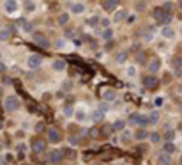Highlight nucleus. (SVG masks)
Wrapping results in <instances>:
<instances>
[{
  "label": "nucleus",
  "instance_id": "obj_1",
  "mask_svg": "<svg viewBox=\"0 0 182 165\" xmlns=\"http://www.w3.org/2000/svg\"><path fill=\"white\" fill-rule=\"evenodd\" d=\"M127 124H131V126L134 128H143L149 124V117L143 116V114H138V112H134V114H131L129 116V119H127Z\"/></svg>",
  "mask_w": 182,
  "mask_h": 165
},
{
  "label": "nucleus",
  "instance_id": "obj_2",
  "mask_svg": "<svg viewBox=\"0 0 182 165\" xmlns=\"http://www.w3.org/2000/svg\"><path fill=\"white\" fill-rule=\"evenodd\" d=\"M20 107H21V101L18 99V96H6V99H4V108L7 110V112H16V110H20Z\"/></svg>",
  "mask_w": 182,
  "mask_h": 165
},
{
  "label": "nucleus",
  "instance_id": "obj_3",
  "mask_svg": "<svg viewBox=\"0 0 182 165\" xmlns=\"http://www.w3.org/2000/svg\"><path fill=\"white\" fill-rule=\"evenodd\" d=\"M62 158H64V154H62L60 149H53V151L46 153V162L48 163H60Z\"/></svg>",
  "mask_w": 182,
  "mask_h": 165
},
{
  "label": "nucleus",
  "instance_id": "obj_4",
  "mask_svg": "<svg viewBox=\"0 0 182 165\" xmlns=\"http://www.w3.org/2000/svg\"><path fill=\"white\" fill-rule=\"evenodd\" d=\"M152 18H154L156 22L163 23V25H166V23L170 22V16H166V11L163 9V7H157V9H154V11H152Z\"/></svg>",
  "mask_w": 182,
  "mask_h": 165
},
{
  "label": "nucleus",
  "instance_id": "obj_5",
  "mask_svg": "<svg viewBox=\"0 0 182 165\" xmlns=\"http://www.w3.org/2000/svg\"><path fill=\"white\" fill-rule=\"evenodd\" d=\"M46 138H48V142L51 144H58L62 140V133L57 130V128H48L46 130Z\"/></svg>",
  "mask_w": 182,
  "mask_h": 165
},
{
  "label": "nucleus",
  "instance_id": "obj_6",
  "mask_svg": "<svg viewBox=\"0 0 182 165\" xmlns=\"http://www.w3.org/2000/svg\"><path fill=\"white\" fill-rule=\"evenodd\" d=\"M43 64V59L39 57V55H28L27 59V68L28 69H39Z\"/></svg>",
  "mask_w": 182,
  "mask_h": 165
},
{
  "label": "nucleus",
  "instance_id": "obj_7",
  "mask_svg": "<svg viewBox=\"0 0 182 165\" xmlns=\"http://www.w3.org/2000/svg\"><path fill=\"white\" fill-rule=\"evenodd\" d=\"M4 11L7 14H16L20 11V4H18V0H6V4H4Z\"/></svg>",
  "mask_w": 182,
  "mask_h": 165
},
{
  "label": "nucleus",
  "instance_id": "obj_8",
  "mask_svg": "<svg viewBox=\"0 0 182 165\" xmlns=\"http://www.w3.org/2000/svg\"><path fill=\"white\" fill-rule=\"evenodd\" d=\"M143 85H145V89H149V91H154V89L159 85V80H157L154 75H149V77L143 78Z\"/></svg>",
  "mask_w": 182,
  "mask_h": 165
},
{
  "label": "nucleus",
  "instance_id": "obj_9",
  "mask_svg": "<svg viewBox=\"0 0 182 165\" xmlns=\"http://www.w3.org/2000/svg\"><path fill=\"white\" fill-rule=\"evenodd\" d=\"M161 64H163V62H161L159 57H154V59L149 62V68H147V69H149V75H156V73L161 69Z\"/></svg>",
  "mask_w": 182,
  "mask_h": 165
},
{
  "label": "nucleus",
  "instance_id": "obj_10",
  "mask_svg": "<svg viewBox=\"0 0 182 165\" xmlns=\"http://www.w3.org/2000/svg\"><path fill=\"white\" fill-rule=\"evenodd\" d=\"M66 68H67V62L64 61V59H53V61H51V69H53V71L62 73Z\"/></svg>",
  "mask_w": 182,
  "mask_h": 165
},
{
  "label": "nucleus",
  "instance_id": "obj_11",
  "mask_svg": "<svg viewBox=\"0 0 182 165\" xmlns=\"http://www.w3.org/2000/svg\"><path fill=\"white\" fill-rule=\"evenodd\" d=\"M34 43L39 44L41 48H50V41L46 39L44 34H34Z\"/></svg>",
  "mask_w": 182,
  "mask_h": 165
},
{
  "label": "nucleus",
  "instance_id": "obj_12",
  "mask_svg": "<svg viewBox=\"0 0 182 165\" xmlns=\"http://www.w3.org/2000/svg\"><path fill=\"white\" fill-rule=\"evenodd\" d=\"M44 149H46V142H44L43 138H34L32 140V151L34 153H44Z\"/></svg>",
  "mask_w": 182,
  "mask_h": 165
},
{
  "label": "nucleus",
  "instance_id": "obj_13",
  "mask_svg": "<svg viewBox=\"0 0 182 165\" xmlns=\"http://www.w3.org/2000/svg\"><path fill=\"white\" fill-rule=\"evenodd\" d=\"M103 99H105L106 103H113L117 99V91L115 89H106L105 92H103Z\"/></svg>",
  "mask_w": 182,
  "mask_h": 165
},
{
  "label": "nucleus",
  "instance_id": "obj_14",
  "mask_svg": "<svg viewBox=\"0 0 182 165\" xmlns=\"http://www.w3.org/2000/svg\"><path fill=\"white\" fill-rule=\"evenodd\" d=\"M161 38L163 39H173L175 38V30H173L170 25H165V27L161 28Z\"/></svg>",
  "mask_w": 182,
  "mask_h": 165
},
{
  "label": "nucleus",
  "instance_id": "obj_15",
  "mask_svg": "<svg viewBox=\"0 0 182 165\" xmlns=\"http://www.w3.org/2000/svg\"><path fill=\"white\" fill-rule=\"evenodd\" d=\"M133 137L136 138L138 142H142V140H145V138H149V132H147L145 128H136V132H134Z\"/></svg>",
  "mask_w": 182,
  "mask_h": 165
},
{
  "label": "nucleus",
  "instance_id": "obj_16",
  "mask_svg": "<svg viewBox=\"0 0 182 165\" xmlns=\"http://www.w3.org/2000/svg\"><path fill=\"white\" fill-rule=\"evenodd\" d=\"M127 18V11L126 9H119V11H115V14H113V23H120L124 22Z\"/></svg>",
  "mask_w": 182,
  "mask_h": 165
},
{
  "label": "nucleus",
  "instance_id": "obj_17",
  "mask_svg": "<svg viewBox=\"0 0 182 165\" xmlns=\"http://www.w3.org/2000/svg\"><path fill=\"white\" fill-rule=\"evenodd\" d=\"M156 163L157 165H171V156L166 153H161L157 156V160H156Z\"/></svg>",
  "mask_w": 182,
  "mask_h": 165
},
{
  "label": "nucleus",
  "instance_id": "obj_18",
  "mask_svg": "<svg viewBox=\"0 0 182 165\" xmlns=\"http://www.w3.org/2000/svg\"><path fill=\"white\" fill-rule=\"evenodd\" d=\"M23 9H25V12L32 14V12H35V9H37V4H35L34 0H25V4H23Z\"/></svg>",
  "mask_w": 182,
  "mask_h": 165
},
{
  "label": "nucleus",
  "instance_id": "obj_19",
  "mask_svg": "<svg viewBox=\"0 0 182 165\" xmlns=\"http://www.w3.org/2000/svg\"><path fill=\"white\" fill-rule=\"evenodd\" d=\"M124 73H126L127 78H136V77H138V68L134 66V64H129V66L126 68V71H124Z\"/></svg>",
  "mask_w": 182,
  "mask_h": 165
},
{
  "label": "nucleus",
  "instance_id": "obj_20",
  "mask_svg": "<svg viewBox=\"0 0 182 165\" xmlns=\"http://www.w3.org/2000/svg\"><path fill=\"white\" fill-rule=\"evenodd\" d=\"M85 9H87V7H85V4H82V2H76V4H72L71 6V12L72 14H83Z\"/></svg>",
  "mask_w": 182,
  "mask_h": 165
},
{
  "label": "nucleus",
  "instance_id": "obj_21",
  "mask_svg": "<svg viewBox=\"0 0 182 165\" xmlns=\"http://www.w3.org/2000/svg\"><path fill=\"white\" fill-rule=\"evenodd\" d=\"M171 69H173L175 73L182 71V59L180 57H173V59H171Z\"/></svg>",
  "mask_w": 182,
  "mask_h": 165
},
{
  "label": "nucleus",
  "instance_id": "obj_22",
  "mask_svg": "<svg viewBox=\"0 0 182 165\" xmlns=\"http://www.w3.org/2000/svg\"><path fill=\"white\" fill-rule=\"evenodd\" d=\"M117 6H119V0H105V2H103L105 11H115Z\"/></svg>",
  "mask_w": 182,
  "mask_h": 165
},
{
  "label": "nucleus",
  "instance_id": "obj_23",
  "mask_svg": "<svg viewBox=\"0 0 182 165\" xmlns=\"http://www.w3.org/2000/svg\"><path fill=\"white\" fill-rule=\"evenodd\" d=\"M175 151H177L175 144H173V142H166V140H165V144H163V153H166V154H170V156H171Z\"/></svg>",
  "mask_w": 182,
  "mask_h": 165
},
{
  "label": "nucleus",
  "instance_id": "obj_24",
  "mask_svg": "<svg viewBox=\"0 0 182 165\" xmlns=\"http://www.w3.org/2000/svg\"><path fill=\"white\" fill-rule=\"evenodd\" d=\"M74 117H76V121H85L87 119V108L83 107V108H78V110H74Z\"/></svg>",
  "mask_w": 182,
  "mask_h": 165
},
{
  "label": "nucleus",
  "instance_id": "obj_25",
  "mask_svg": "<svg viewBox=\"0 0 182 165\" xmlns=\"http://www.w3.org/2000/svg\"><path fill=\"white\" fill-rule=\"evenodd\" d=\"M69 12H60V14H58V18H57V22H58V25H62V27H64V25H67V23H69Z\"/></svg>",
  "mask_w": 182,
  "mask_h": 165
},
{
  "label": "nucleus",
  "instance_id": "obj_26",
  "mask_svg": "<svg viewBox=\"0 0 182 165\" xmlns=\"http://www.w3.org/2000/svg\"><path fill=\"white\" fill-rule=\"evenodd\" d=\"M147 117H149V124H157L159 122V112L157 110H152Z\"/></svg>",
  "mask_w": 182,
  "mask_h": 165
},
{
  "label": "nucleus",
  "instance_id": "obj_27",
  "mask_svg": "<svg viewBox=\"0 0 182 165\" xmlns=\"http://www.w3.org/2000/svg\"><path fill=\"white\" fill-rule=\"evenodd\" d=\"M149 140L152 144H159L161 142V135H159V132H152V133H149Z\"/></svg>",
  "mask_w": 182,
  "mask_h": 165
},
{
  "label": "nucleus",
  "instance_id": "obj_28",
  "mask_svg": "<svg viewBox=\"0 0 182 165\" xmlns=\"http://www.w3.org/2000/svg\"><path fill=\"white\" fill-rule=\"evenodd\" d=\"M175 135H177L175 130H171L170 128V130H166V133H165V140L166 142H173V140H175Z\"/></svg>",
  "mask_w": 182,
  "mask_h": 165
},
{
  "label": "nucleus",
  "instance_id": "obj_29",
  "mask_svg": "<svg viewBox=\"0 0 182 165\" xmlns=\"http://www.w3.org/2000/svg\"><path fill=\"white\" fill-rule=\"evenodd\" d=\"M127 122L126 121H122V119H117L115 122H113V128H115L117 132H124V128H126Z\"/></svg>",
  "mask_w": 182,
  "mask_h": 165
},
{
  "label": "nucleus",
  "instance_id": "obj_30",
  "mask_svg": "<svg viewBox=\"0 0 182 165\" xmlns=\"http://www.w3.org/2000/svg\"><path fill=\"white\" fill-rule=\"evenodd\" d=\"M11 38V30L9 28H0V41H7Z\"/></svg>",
  "mask_w": 182,
  "mask_h": 165
},
{
  "label": "nucleus",
  "instance_id": "obj_31",
  "mask_svg": "<svg viewBox=\"0 0 182 165\" xmlns=\"http://www.w3.org/2000/svg\"><path fill=\"white\" fill-rule=\"evenodd\" d=\"M103 39H105V41H111V39H113V30H111V28H105V30H103Z\"/></svg>",
  "mask_w": 182,
  "mask_h": 165
},
{
  "label": "nucleus",
  "instance_id": "obj_32",
  "mask_svg": "<svg viewBox=\"0 0 182 165\" xmlns=\"http://www.w3.org/2000/svg\"><path fill=\"white\" fill-rule=\"evenodd\" d=\"M62 114H64V117H74V108L72 107H64Z\"/></svg>",
  "mask_w": 182,
  "mask_h": 165
},
{
  "label": "nucleus",
  "instance_id": "obj_33",
  "mask_svg": "<svg viewBox=\"0 0 182 165\" xmlns=\"http://www.w3.org/2000/svg\"><path fill=\"white\" fill-rule=\"evenodd\" d=\"M103 117H105V112H101L99 108L92 114V119H94V121H103Z\"/></svg>",
  "mask_w": 182,
  "mask_h": 165
},
{
  "label": "nucleus",
  "instance_id": "obj_34",
  "mask_svg": "<svg viewBox=\"0 0 182 165\" xmlns=\"http://www.w3.org/2000/svg\"><path fill=\"white\" fill-rule=\"evenodd\" d=\"M126 61H127V52H120V53L117 55V62L119 64H124Z\"/></svg>",
  "mask_w": 182,
  "mask_h": 165
},
{
  "label": "nucleus",
  "instance_id": "obj_35",
  "mask_svg": "<svg viewBox=\"0 0 182 165\" xmlns=\"http://www.w3.org/2000/svg\"><path fill=\"white\" fill-rule=\"evenodd\" d=\"M87 23H88V27H96V25L99 23V18H96V16H94V18H90Z\"/></svg>",
  "mask_w": 182,
  "mask_h": 165
},
{
  "label": "nucleus",
  "instance_id": "obj_36",
  "mask_svg": "<svg viewBox=\"0 0 182 165\" xmlns=\"http://www.w3.org/2000/svg\"><path fill=\"white\" fill-rule=\"evenodd\" d=\"M53 46H55V48H64V46H66V41H64V39H58V41L53 43Z\"/></svg>",
  "mask_w": 182,
  "mask_h": 165
},
{
  "label": "nucleus",
  "instance_id": "obj_37",
  "mask_svg": "<svg viewBox=\"0 0 182 165\" xmlns=\"http://www.w3.org/2000/svg\"><path fill=\"white\" fill-rule=\"evenodd\" d=\"M99 23H101V25H103L105 28H110V20H108V18H103Z\"/></svg>",
  "mask_w": 182,
  "mask_h": 165
},
{
  "label": "nucleus",
  "instance_id": "obj_38",
  "mask_svg": "<svg viewBox=\"0 0 182 165\" xmlns=\"http://www.w3.org/2000/svg\"><path fill=\"white\" fill-rule=\"evenodd\" d=\"M163 9H165L166 12H170L171 9H173V4H171V2H165V7H163Z\"/></svg>",
  "mask_w": 182,
  "mask_h": 165
},
{
  "label": "nucleus",
  "instance_id": "obj_39",
  "mask_svg": "<svg viewBox=\"0 0 182 165\" xmlns=\"http://www.w3.org/2000/svg\"><path fill=\"white\" fill-rule=\"evenodd\" d=\"M99 110H101V112H105V114H106V112H108V103H106V101H103V103L99 105Z\"/></svg>",
  "mask_w": 182,
  "mask_h": 165
},
{
  "label": "nucleus",
  "instance_id": "obj_40",
  "mask_svg": "<svg viewBox=\"0 0 182 165\" xmlns=\"http://www.w3.org/2000/svg\"><path fill=\"white\" fill-rule=\"evenodd\" d=\"M143 39H145V41H152V39H154V34L145 32V34H143Z\"/></svg>",
  "mask_w": 182,
  "mask_h": 165
},
{
  "label": "nucleus",
  "instance_id": "obj_41",
  "mask_svg": "<svg viewBox=\"0 0 182 165\" xmlns=\"http://www.w3.org/2000/svg\"><path fill=\"white\" fill-rule=\"evenodd\" d=\"M23 30L25 32H32V25L30 23H23Z\"/></svg>",
  "mask_w": 182,
  "mask_h": 165
},
{
  "label": "nucleus",
  "instance_id": "obj_42",
  "mask_svg": "<svg viewBox=\"0 0 182 165\" xmlns=\"http://www.w3.org/2000/svg\"><path fill=\"white\" fill-rule=\"evenodd\" d=\"M44 130V126H43V122H37V124H35V132L37 133H41Z\"/></svg>",
  "mask_w": 182,
  "mask_h": 165
},
{
  "label": "nucleus",
  "instance_id": "obj_43",
  "mask_svg": "<svg viewBox=\"0 0 182 165\" xmlns=\"http://www.w3.org/2000/svg\"><path fill=\"white\" fill-rule=\"evenodd\" d=\"M136 9H140V11L145 9V2H138V4H136Z\"/></svg>",
  "mask_w": 182,
  "mask_h": 165
},
{
  "label": "nucleus",
  "instance_id": "obj_44",
  "mask_svg": "<svg viewBox=\"0 0 182 165\" xmlns=\"http://www.w3.org/2000/svg\"><path fill=\"white\" fill-rule=\"evenodd\" d=\"M4 71H6V66H4V64L0 62V73H4Z\"/></svg>",
  "mask_w": 182,
  "mask_h": 165
},
{
  "label": "nucleus",
  "instance_id": "obj_45",
  "mask_svg": "<svg viewBox=\"0 0 182 165\" xmlns=\"http://www.w3.org/2000/svg\"><path fill=\"white\" fill-rule=\"evenodd\" d=\"M179 7H180V11H182V0H179Z\"/></svg>",
  "mask_w": 182,
  "mask_h": 165
},
{
  "label": "nucleus",
  "instance_id": "obj_46",
  "mask_svg": "<svg viewBox=\"0 0 182 165\" xmlns=\"http://www.w3.org/2000/svg\"><path fill=\"white\" fill-rule=\"evenodd\" d=\"M179 165H182V154H180V158H179Z\"/></svg>",
  "mask_w": 182,
  "mask_h": 165
},
{
  "label": "nucleus",
  "instance_id": "obj_47",
  "mask_svg": "<svg viewBox=\"0 0 182 165\" xmlns=\"http://www.w3.org/2000/svg\"><path fill=\"white\" fill-rule=\"evenodd\" d=\"M2 94H4V91H2V87H0V98H2Z\"/></svg>",
  "mask_w": 182,
  "mask_h": 165
},
{
  "label": "nucleus",
  "instance_id": "obj_48",
  "mask_svg": "<svg viewBox=\"0 0 182 165\" xmlns=\"http://www.w3.org/2000/svg\"><path fill=\"white\" fill-rule=\"evenodd\" d=\"M179 130H182V122H179Z\"/></svg>",
  "mask_w": 182,
  "mask_h": 165
},
{
  "label": "nucleus",
  "instance_id": "obj_49",
  "mask_svg": "<svg viewBox=\"0 0 182 165\" xmlns=\"http://www.w3.org/2000/svg\"><path fill=\"white\" fill-rule=\"evenodd\" d=\"M180 34H182V25H180Z\"/></svg>",
  "mask_w": 182,
  "mask_h": 165
},
{
  "label": "nucleus",
  "instance_id": "obj_50",
  "mask_svg": "<svg viewBox=\"0 0 182 165\" xmlns=\"http://www.w3.org/2000/svg\"><path fill=\"white\" fill-rule=\"evenodd\" d=\"M0 28H2V27H0Z\"/></svg>",
  "mask_w": 182,
  "mask_h": 165
}]
</instances>
